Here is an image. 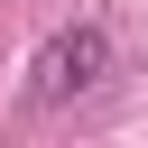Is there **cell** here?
I'll list each match as a JSON object with an SVG mask.
<instances>
[{"instance_id": "6da1fadb", "label": "cell", "mask_w": 148, "mask_h": 148, "mask_svg": "<svg viewBox=\"0 0 148 148\" xmlns=\"http://www.w3.org/2000/svg\"><path fill=\"white\" fill-rule=\"evenodd\" d=\"M102 74H111V28H102V18H74V28H56V37L28 56V83H18V102H28V111H56V102L92 92Z\"/></svg>"}]
</instances>
